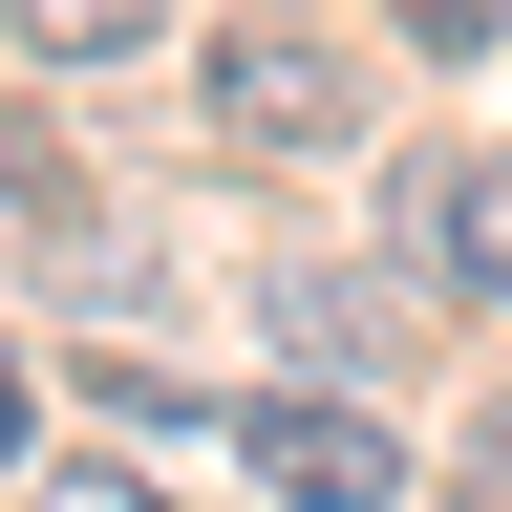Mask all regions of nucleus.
<instances>
[{"label":"nucleus","mask_w":512,"mask_h":512,"mask_svg":"<svg viewBox=\"0 0 512 512\" xmlns=\"http://www.w3.org/2000/svg\"><path fill=\"white\" fill-rule=\"evenodd\" d=\"M214 128H235V150H278V171H299V150H342V128H363V107H342V43L235 22V43H214Z\"/></svg>","instance_id":"1"},{"label":"nucleus","mask_w":512,"mask_h":512,"mask_svg":"<svg viewBox=\"0 0 512 512\" xmlns=\"http://www.w3.org/2000/svg\"><path fill=\"white\" fill-rule=\"evenodd\" d=\"M235 448H256L299 512H406V448H384L342 384H299V406H235Z\"/></svg>","instance_id":"2"},{"label":"nucleus","mask_w":512,"mask_h":512,"mask_svg":"<svg viewBox=\"0 0 512 512\" xmlns=\"http://www.w3.org/2000/svg\"><path fill=\"white\" fill-rule=\"evenodd\" d=\"M406 256H427V278H470V299H512V150L406 171Z\"/></svg>","instance_id":"3"},{"label":"nucleus","mask_w":512,"mask_h":512,"mask_svg":"<svg viewBox=\"0 0 512 512\" xmlns=\"http://www.w3.org/2000/svg\"><path fill=\"white\" fill-rule=\"evenodd\" d=\"M278 342H299L320 384H363V363H384V299H342V278H278Z\"/></svg>","instance_id":"4"},{"label":"nucleus","mask_w":512,"mask_h":512,"mask_svg":"<svg viewBox=\"0 0 512 512\" xmlns=\"http://www.w3.org/2000/svg\"><path fill=\"white\" fill-rule=\"evenodd\" d=\"M0 22H22L43 64H107V43H150V22H171V0H0Z\"/></svg>","instance_id":"5"},{"label":"nucleus","mask_w":512,"mask_h":512,"mask_svg":"<svg viewBox=\"0 0 512 512\" xmlns=\"http://www.w3.org/2000/svg\"><path fill=\"white\" fill-rule=\"evenodd\" d=\"M86 406H107V427H171V448H192V427H235V406H192V384H150V363H86Z\"/></svg>","instance_id":"6"},{"label":"nucleus","mask_w":512,"mask_h":512,"mask_svg":"<svg viewBox=\"0 0 512 512\" xmlns=\"http://www.w3.org/2000/svg\"><path fill=\"white\" fill-rule=\"evenodd\" d=\"M384 22H406V43L448 64V43H512V0H384Z\"/></svg>","instance_id":"7"},{"label":"nucleus","mask_w":512,"mask_h":512,"mask_svg":"<svg viewBox=\"0 0 512 512\" xmlns=\"http://www.w3.org/2000/svg\"><path fill=\"white\" fill-rule=\"evenodd\" d=\"M22 512H171V491H128V470H43Z\"/></svg>","instance_id":"8"},{"label":"nucleus","mask_w":512,"mask_h":512,"mask_svg":"<svg viewBox=\"0 0 512 512\" xmlns=\"http://www.w3.org/2000/svg\"><path fill=\"white\" fill-rule=\"evenodd\" d=\"M470 512H512V427H491V448H470Z\"/></svg>","instance_id":"9"},{"label":"nucleus","mask_w":512,"mask_h":512,"mask_svg":"<svg viewBox=\"0 0 512 512\" xmlns=\"http://www.w3.org/2000/svg\"><path fill=\"white\" fill-rule=\"evenodd\" d=\"M0 470H22V363H0Z\"/></svg>","instance_id":"10"}]
</instances>
